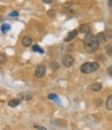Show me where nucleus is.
Masks as SVG:
<instances>
[{"label": "nucleus", "instance_id": "ddd939ff", "mask_svg": "<svg viewBox=\"0 0 112 130\" xmlns=\"http://www.w3.org/2000/svg\"><path fill=\"white\" fill-rule=\"evenodd\" d=\"M91 90L95 92H99L102 90V83H95L91 85Z\"/></svg>", "mask_w": 112, "mask_h": 130}, {"label": "nucleus", "instance_id": "b1692460", "mask_svg": "<svg viewBox=\"0 0 112 130\" xmlns=\"http://www.w3.org/2000/svg\"><path fill=\"white\" fill-rule=\"evenodd\" d=\"M43 2H45V3H51V2H52V0H44Z\"/></svg>", "mask_w": 112, "mask_h": 130}, {"label": "nucleus", "instance_id": "f257e3e1", "mask_svg": "<svg viewBox=\"0 0 112 130\" xmlns=\"http://www.w3.org/2000/svg\"><path fill=\"white\" fill-rule=\"evenodd\" d=\"M83 44H84V48L87 52L89 53H94L96 52L98 49H99V43L96 39V37L91 34H87L85 37H84V40H83Z\"/></svg>", "mask_w": 112, "mask_h": 130}, {"label": "nucleus", "instance_id": "7ed1b4c3", "mask_svg": "<svg viewBox=\"0 0 112 130\" xmlns=\"http://www.w3.org/2000/svg\"><path fill=\"white\" fill-rule=\"evenodd\" d=\"M62 63L66 68H70L74 64V57L72 55H65L63 58H62Z\"/></svg>", "mask_w": 112, "mask_h": 130}, {"label": "nucleus", "instance_id": "9d476101", "mask_svg": "<svg viewBox=\"0 0 112 130\" xmlns=\"http://www.w3.org/2000/svg\"><path fill=\"white\" fill-rule=\"evenodd\" d=\"M31 98V95L28 93H21L19 94V100L21 101V99H24V100H29Z\"/></svg>", "mask_w": 112, "mask_h": 130}, {"label": "nucleus", "instance_id": "5701e85b", "mask_svg": "<svg viewBox=\"0 0 112 130\" xmlns=\"http://www.w3.org/2000/svg\"><path fill=\"white\" fill-rule=\"evenodd\" d=\"M108 74H109V76H110V77L112 76V68H111V67L108 68Z\"/></svg>", "mask_w": 112, "mask_h": 130}, {"label": "nucleus", "instance_id": "f8f14e48", "mask_svg": "<svg viewBox=\"0 0 112 130\" xmlns=\"http://www.w3.org/2000/svg\"><path fill=\"white\" fill-rule=\"evenodd\" d=\"M20 100L19 99H13V100H10L9 102H8V105L10 106V107H17L19 104H20Z\"/></svg>", "mask_w": 112, "mask_h": 130}, {"label": "nucleus", "instance_id": "39448f33", "mask_svg": "<svg viewBox=\"0 0 112 130\" xmlns=\"http://www.w3.org/2000/svg\"><path fill=\"white\" fill-rule=\"evenodd\" d=\"M96 39H97V41H98V43H99V45H100V44H104V43L106 42V39H107V38H106V36H105L104 32H100V34L97 35Z\"/></svg>", "mask_w": 112, "mask_h": 130}, {"label": "nucleus", "instance_id": "6e6552de", "mask_svg": "<svg viewBox=\"0 0 112 130\" xmlns=\"http://www.w3.org/2000/svg\"><path fill=\"white\" fill-rule=\"evenodd\" d=\"M89 30H90V27H89V25H87V24H83L79 28V31L81 34H85V35L89 34Z\"/></svg>", "mask_w": 112, "mask_h": 130}, {"label": "nucleus", "instance_id": "dca6fc26", "mask_svg": "<svg viewBox=\"0 0 112 130\" xmlns=\"http://www.w3.org/2000/svg\"><path fill=\"white\" fill-rule=\"evenodd\" d=\"M6 61V56L3 53H0V64H3Z\"/></svg>", "mask_w": 112, "mask_h": 130}, {"label": "nucleus", "instance_id": "f3484780", "mask_svg": "<svg viewBox=\"0 0 112 130\" xmlns=\"http://www.w3.org/2000/svg\"><path fill=\"white\" fill-rule=\"evenodd\" d=\"M111 48H112V45H111V44H108V47H106V50H107V52H108V54H109L110 56H111V54H112Z\"/></svg>", "mask_w": 112, "mask_h": 130}, {"label": "nucleus", "instance_id": "f03ea898", "mask_svg": "<svg viewBox=\"0 0 112 130\" xmlns=\"http://www.w3.org/2000/svg\"><path fill=\"white\" fill-rule=\"evenodd\" d=\"M99 67H100L99 62H96V61H94V62H85L81 66L80 71L82 73H84V74H91V73L96 72L99 69Z\"/></svg>", "mask_w": 112, "mask_h": 130}, {"label": "nucleus", "instance_id": "412c9836", "mask_svg": "<svg viewBox=\"0 0 112 130\" xmlns=\"http://www.w3.org/2000/svg\"><path fill=\"white\" fill-rule=\"evenodd\" d=\"M35 128L39 129V130H48L47 128H45V127H43V126H35Z\"/></svg>", "mask_w": 112, "mask_h": 130}, {"label": "nucleus", "instance_id": "20e7f679", "mask_svg": "<svg viewBox=\"0 0 112 130\" xmlns=\"http://www.w3.org/2000/svg\"><path fill=\"white\" fill-rule=\"evenodd\" d=\"M45 73H46V67L44 66V64H41V66H38L36 70H35V76L38 78H41L43 77Z\"/></svg>", "mask_w": 112, "mask_h": 130}, {"label": "nucleus", "instance_id": "a211bd4d", "mask_svg": "<svg viewBox=\"0 0 112 130\" xmlns=\"http://www.w3.org/2000/svg\"><path fill=\"white\" fill-rule=\"evenodd\" d=\"M52 67H53V69H54V70H56V69H58V67H59V66H58V63H57V62L53 61V62H52Z\"/></svg>", "mask_w": 112, "mask_h": 130}, {"label": "nucleus", "instance_id": "6ab92c4d", "mask_svg": "<svg viewBox=\"0 0 112 130\" xmlns=\"http://www.w3.org/2000/svg\"><path fill=\"white\" fill-rule=\"evenodd\" d=\"M19 16V13L18 12H12L9 14V17H18Z\"/></svg>", "mask_w": 112, "mask_h": 130}, {"label": "nucleus", "instance_id": "4468645a", "mask_svg": "<svg viewBox=\"0 0 112 130\" xmlns=\"http://www.w3.org/2000/svg\"><path fill=\"white\" fill-rule=\"evenodd\" d=\"M9 30H10V25H9V24H7V23L2 24V26H1V31L3 32V34H6V32L9 31Z\"/></svg>", "mask_w": 112, "mask_h": 130}, {"label": "nucleus", "instance_id": "9b49d317", "mask_svg": "<svg viewBox=\"0 0 112 130\" xmlns=\"http://www.w3.org/2000/svg\"><path fill=\"white\" fill-rule=\"evenodd\" d=\"M106 106H107V109L109 111L112 110V96L110 95L108 98H107V101H106Z\"/></svg>", "mask_w": 112, "mask_h": 130}, {"label": "nucleus", "instance_id": "1a4fd4ad", "mask_svg": "<svg viewBox=\"0 0 112 130\" xmlns=\"http://www.w3.org/2000/svg\"><path fill=\"white\" fill-rule=\"evenodd\" d=\"M48 99H50V100H54L56 103H58L59 105L61 104V103H60V99L58 98V96L56 95V94H49V95H48Z\"/></svg>", "mask_w": 112, "mask_h": 130}, {"label": "nucleus", "instance_id": "aec40b11", "mask_svg": "<svg viewBox=\"0 0 112 130\" xmlns=\"http://www.w3.org/2000/svg\"><path fill=\"white\" fill-rule=\"evenodd\" d=\"M96 105L97 106H101V105H102V100H101V99L96 100Z\"/></svg>", "mask_w": 112, "mask_h": 130}, {"label": "nucleus", "instance_id": "4be33fe9", "mask_svg": "<svg viewBox=\"0 0 112 130\" xmlns=\"http://www.w3.org/2000/svg\"><path fill=\"white\" fill-rule=\"evenodd\" d=\"M48 16H50V17H54V13H53V9L49 10V12H48Z\"/></svg>", "mask_w": 112, "mask_h": 130}, {"label": "nucleus", "instance_id": "2eb2a0df", "mask_svg": "<svg viewBox=\"0 0 112 130\" xmlns=\"http://www.w3.org/2000/svg\"><path fill=\"white\" fill-rule=\"evenodd\" d=\"M32 51H35V52H39V53H44V50L41 48V47H39L38 45H34V46H32Z\"/></svg>", "mask_w": 112, "mask_h": 130}, {"label": "nucleus", "instance_id": "0eeeda50", "mask_svg": "<svg viewBox=\"0 0 112 130\" xmlns=\"http://www.w3.org/2000/svg\"><path fill=\"white\" fill-rule=\"evenodd\" d=\"M31 44H32V39H31L30 37L26 36V37H24L23 39H22V45H23V46L29 47Z\"/></svg>", "mask_w": 112, "mask_h": 130}, {"label": "nucleus", "instance_id": "423d86ee", "mask_svg": "<svg viewBox=\"0 0 112 130\" xmlns=\"http://www.w3.org/2000/svg\"><path fill=\"white\" fill-rule=\"evenodd\" d=\"M78 35V30L77 29H75V30H72L71 32H69V35H68V37H65V39H64V42H71L76 36Z\"/></svg>", "mask_w": 112, "mask_h": 130}]
</instances>
